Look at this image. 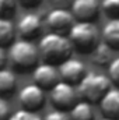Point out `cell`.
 I'll use <instances>...</instances> for the list:
<instances>
[{
	"label": "cell",
	"instance_id": "4fadbf2b",
	"mask_svg": "<svg viewBox=\"0 0 119 120\" xmlns=\"http://www.w3.org/2000/svg\"><path fill=\"white\" fill-rule=\"evenodd\" d=\"M104 42L108 43L114 50H119V17L111 18L102 30Z\"/></svg>",
	"mask_w": 119,
	"mask_h": 120
},
{
	"label": "cell",
	"instance_id": "5bb4252c",
	"mask_svg": "<svg viewBox=\"0 0 119 120\" xmlns=\"http://www.w3.org/2000/svg\"><path fill=\"white\" fill-rule=\"evenodd\" d=\"M70 120H94V110L87 101H77L70 109Z\"/></svg>",
	"mask_w": 119,
	"mask_h": 120
},
{
	"label": "cell",
	"instance_id": "7402d4cb",
	"mask_svg": "<svg viewBox=\"0 0 119 120\" xmlns=\"http://www.w3.org/2000/svg\"><path fill=\"white\" fill-rule=\"evenodd\" d=\"M42 120H70L69 115L66 113V110H60V109H56V110H52L49 112L45 119Z\"/></svg>",
	"mask_w": 119,
	"mask_h": 120
},
{
	"label": "cell",
	"instance_id": "603a6c76",
	"mask_svg": "<svg viewBox=\"0 0 119 120\" xmlns=\"http://www.w3.org/2000/svg\"><path fill=\"white\" fill-rule=\"evenodd\" d=\"M10 116V106L7 103V101L0 96V120H7Z\"/></svg>",
	"mask_w": 119,
	"mask_h": 120
},
{
	"label": "cell",
	"instance_id": "7a4b0ae2",
	"mask_svg": "<svg viewBox=\"0 0 119 120\" xmlns=\"http://www.w3.org/2000/svg\"><path fill=\"white\" fill-rule=\"evenodd\" d=\"M8 56L16 70L25 73L38 64L39 52L38 48L31 42V39L23 38L20 41H13V43L10 45Z\"/></svg>",
	"mask_w": 119,
	"mask_h": 120
},
{
	"label": "cell",
	"instance_id": "8992f818",
	"mask_svg": "<svg viewBox=\"0 0 119 120\" xmlns=\"http://www.w3.org/2000/svg\"><path fill=\"white\" fill-rule=\"evenodd\" d=\"M74 24V17L71 11L64 7H53L46 15V25L52 32L67 34Z\"/></svg>",
	"mask_w": 119,
	"mask_h": 120
},
{
	"label": "cell",
	"instance_id": "4316f807",
	"mask_svg": "<svg viewBox=\"0 0 119 120\" xmlns=\"http://www.w3.org/2000/svg\"><path fill=\"white\" fill-rule=\"evenodd\" d=\"M98 120H115V119H111V117H107V116H104V117H101V119Z\"/></svg>",
	"mask_w": 119,
	"mask_h": 120
},
{
	"label": "cell",
	"instance_id": "5b68a950",
	"mask_svg": "<svg viewBox=\"0 0 119 120\" xmlns=\"http://www.w3.org/2000/svg\"><path fill=\"white\" fill-rule=\"evenodd\" d=\"M49 96L51 102L53 106L60 110H69L77 101H79V94L74 90L73 84L66 82V81H58L53 87L49 88Z\"/></svg>",
	"mask_w": 119,
	"mask_h": 120
},
{
	"label": "cell",
	"instance_id": "7c38bea8",
	"mask_svg": "<svg viewBox=\"0 0 119 120\" xmlns=\"http://www.w3.org/2000/svg\"><path fill=\"white\" fill-rule=\"evenodd\" d=\"M101 112L104 116L111 117V119H119V87H111L105 92V95L101 98L98 102Z\"/></svg>",
	"mask_w": 119,
	"mask_h": 120
},
{
	"label": "cell",
	"instance_id": "d4e9b609",
	"mask_svg": "<svg viewBox=\"0 0 119 120\" xmlns=\"http://www.w3.org/2000/svg\"><path fill=\"white\" fill-rule=\"evenodd\" d=\"M48 1L53 7H64V8H67V7H70L73 0H48Z\"/></svg>",
	"mask_w": 119,
	"mask_h": 120
},
{
	"label": "cell",
	"instance_id": "52a82bcc",
	"mask_svg": "<svg viewBox=\"0 0 119 120\" xmlns=\"http://www.w3.org/2000/svg\"><path fill=\"white\" fill-rule=\"evenodd\" d=\"M32 77L36 85H39L44 90H49L59 81V71L56 68V64L44 61L36 64L34 68Z\"/></svg>",
	"mask_w": 119,
	"mask_h": 120
},
{
	"label": "cell",
	"instance_id": "3957f363",
	"mask_svg": "<svg viewBox=\"0 0 119 120\" xmlns=\"http://www.w3.org/2000/svg\"><path fill=\"white\" fill-rule=\"evenodd\" d=\"M67 34H69V39L73 45V49L76 48L81 53H91L99 42L98 28L91 21L74 22Z\"/></svg>",
	"mask_w": 119,
	"mask_h": 120
},
{
	"label": "cell",
	"instance_id": "8fae6325",
	"mask_svg": "<svg viewBox=\"0 0 119 120\" xmlns=\"http://www.w3.org/2000/svg\"><path fill=\"white\" fill-rule=\"evenodd\" d=\"M17 28H18V34L24 39L36 38L42 30V20L39 15H36L34 13H28L20 18Z\"/></svg>",
	"mask_w": 119,
	"mask_h": 120
},
{
	"label": "cell",
	"instance_id": "44dd1931",
	"mask_svg": "<svg viewBox=\"0 0 119 120\" xmlns=\"http://www.w3.org/2000/svg\"><path fill=\"white\" fill-rule=\"evenodd\" d=\"M17 0H0V17L10 18L16 11Z\"/></svg>",
	"mask_w": 119,
	"mask_h": 120
},
{
	"label": "cell",
	"instance_id": "9a60e30c",
	"mask_svg": "<svg viewBox=\"0 0 119 120\" xmlns=\"http://www.w3.org/2000/svg\"><path fill=\"white\" fill-rule=\"evenodd\" d=\"M91 56L97 66H108L109 61L114 59V49L105 42H98V45L91 52Z\"/></svg>",
	"mask_w": 119,
	"mask_h": 120
},
{
	"label": "cell",
	"instance_id": "cb8c5ba5",
	"mask_svg": "<svg viewBox=\"0 0 119 120\" xmlns=\"http://www.w3.org/2000/svg\"><path fill=\"white\" fill-rule=\"evenodd\" d=\"M17 3H20L25 8H32V7H38L42 3V0H17Z\"/></svg>",
	"mask_w": 119,
	"mask_h": 120
},
{
	"label": "cell",
	"instance_id": "484cf974",
	"mask_svg": "<svg viewBox=\"0 0 119 120\" xmlns=\"http://www.w3.org/2000/svg\"><path fill=\"white\" fill-rule=\"evenodd\" d=\"M6 60H7V53H6V50L3 49V46H0V68L4 67Z\"/></svg>",
	"mask_w": 119,
	"mask_h": 120
},
{
	"label": "cell",
	"instance_id": "277c9868",
	"mask_svg": "<svg viewBox=\"0 0 119 120\" xmlns=\"http://www.w3.org/2000/svg\"><path fill=\"white\" fill-rule=\"evenodd\" d=\"M109 88L111 80L108 75L99 73H86L79 81L77 94L90 103H98Z\"/></svg>",
	"mask_w": 119,
	"mask_h": 120
},
{
	"label": "cell",
	"instance_id": "d6986e66",
	"mask_svg": "<svg viewBox=\"0 0 119 120\" xmlns=\"http://www.w3.org/2000/svg\"><path fill=\"white\" fill-rule=\"evenodd\" d=\"M7 120H42L41 116H38L34 110H28V109H20L17 112H14L13 115L10 113Z\"/></svg>",
	"mask_w": 119,
	"mask_h": 120
},
{
	"label": "cell",
	"instance_id": "30bf717a",
	"mask_svg": "<svg viewBox=\"0 0 119 120\" xmlns=\"http://www.w3.org/2000/svg\"><path fill=\"white\" fill-rule=\"evenodd\" d=\"M70 11L79 21H92L101 11L99 0H73Z\"/></svg>",
	"mask_w": 119,
	"mask_h": 120
},
{
	"label": "cell",
	"instance_id": "2e32d148",
	"mask_svg": "<svg viewBox=\"0 0 119 120\" xmlns=\"http://www.w3.org/2000/svg\"><path fill=\"white\" fill-rule=\"evenodd\" d=\"M17 85L16 74L7 68H0V96L13 94Z\"/></svg>",
	"mask_w": 119,
	"mask_h": 120
},
{
	"label": "cell",
	"instance_id": "83f0119b",
	"mask_svg": "<svg viewBox=\"0 0 119 120\" xmlns=\"http://www.w3.org/2000/svg\"><path fill=\"white\" fill-rule=\"evenodd\" d=\"M118 120H119V119H118Z\"/></svg>",
	"mask_w": 119,
	"mask_h": 120
},
{
	"label": "cell",
	"instance_id": "6da1fadb",
	"mask_svg": "<svg viewBox=\"0 0 119 120\" xmlns=\"http://www.w3.org/2000/svg\"><path fill=\"white\" fill-rule=\"evenodd\" d=\"M39 56L44 59V61L59 64L60 61L66 60L73 53V45L69 38H66L63 34L58 32H48L45 34L38 46Z\"/></svg>",
	"mask_w": 119,
	"mask_h": 120
},
{
	"label": "cell",
	"instance_id": "ac0fdd59",
	"mask_svg": "<svg viewBox=\"0 0 119 120\" xmlns=\"http://www.w3.org/2000/svg\"><path fill=\"white\" fill-rule=\"evenodd\" d=\"M101 10L111 18L119 17V0H102Z\"/></svg>",
	"mask_w": 119,
	"mask_h": 120
},
{
	"label": "cell",
	"instance_id": "ffe728a7",
	"mask_svg": "<svg viewBox=\"0 0 119 120\" xmlns=\"http://www.w3.org/2000/svg\"><path fill=\"white\" fill-rule=\"evenodd\" d=\"M108 77L111 82H114L116 87H119V56L112 59L108 64Z\"/></svg>",
	"mask_w": 119,
	"mask_h": 120
},
{
	"label": "cell",
	"instance_id": "e0dca14e",
	"mask_svg": "<svg viewBox=\"0 0 119 120\" xmlns=\"http://www.w3.org/2000/svg\"><path fill=\"white\" fill-rule=\"evenodd\" d=\"M14 24L7 17H0V46H8L14 41Z\"/></svg>",
	"mask_w": 119,
	"mask_h": 120
},
{
	"label": "cell",
	"instance_id": "9c48e42d",
	"mask_svg": "<svg viewBox=\"0 0 119 120\" xmlns=\"http://www.w3.org/2000/svg\"><path fill=\"white\" fill-rule=\"evenodd\" d=\"M59 77L70 84H79V81L84 77L86 74V66L83 61L73 57H67L66 60L59 63Z\"/></svg>",
	"mask_w": 119,
	"mask_h": 120
},
{
	"label": "cell",
	"instance_id": "ba28073f",
	"mask_svg": "<svg viewBox=\"0 0 119 120\" xmlns=\"http://www.w3.org/2000/svg\"><path fill=\"white\" fill-rule=\"evenodd\" d=\"M18 99L24 109L35 112L42 108V105L45 102V92H44V88H41L39 85H36L34 82V84L25 85L24 88L20 90Z\"/></svg>",
	"mask_w": 119,
	"mask_h": 120
}]
</instances>
